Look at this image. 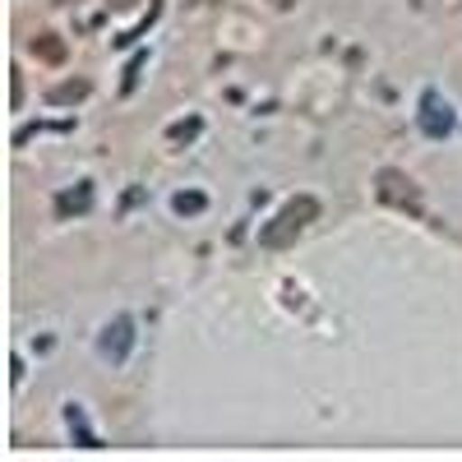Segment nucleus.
I'll use <instances>...</instances> for the list:
<instances>
[{
	"instance_id": "6",
	"label": "nucleus",
	"mask_w": 462,
	"mask_h": 462,
	"mask_svg": "<svg viewBox=\"0 0 462 462\" xmlns=\"http://www.w3.org/2000/svg\"><path fill=\"white\" fill-rule=\"evenodd\" d=\"M32 51L42 56L47 65H60V60H65V42H60L56 32H37V37H32Z\"/></svg>"
},
{
	"instance_id": "2",
	"label": "nucleus",
	"mask_w": 462,
	"mask_h": 462,
	"mask_svg": "<svg viewBox=\"0 0 462 462\" xmlns=\"http://www.w3.org/2000/svg\"><path fill=\"white\" fill-rule=\"evenodd\" d=\"M374 189H379V199H383V204H393V208H411V213L420 208L416 185H411L402 171H379V185H374Z\"/></svg>"
},
{
	"instance_id": "8",
	"label": "nucleus",
	"mask_w": 462,
	"mask_h": 462,
	"mask_svg": "<svg viewBox=\"0 0 462 462\" xmlns=\"http://www.w3.org/2000/svg\"><path fill=\"white\" fill-rule=\"evenodd\" d=\"M171 208L176 213H204V195H195V189H189V195H176Z\"/></svg>"
},
{
	"instance_id": "9",
	"label": "nucleus",
	"mask_w": 462,
	"mask_h": 462,
	"mask_svg": "<svg viewBox=\"0 0 462 462\" xmlns=\"http://www.w3.org/2000/svg\"><path fill=\"white\" fill-rule=\"evenodd\" d=\"M195 134H199V121H176V125L167 130L171 143H185V139H195Z\"/></svg>"
},
{
	"instance_id": "7",
	"label": "nucleus",
	"mask_w": 462,
	"mask_h": 462,
	"mask_svg": "<svg viewBox=\"0 0 462 462\" xmlns=\"http://www.w3.org/2000/svg\"><path fill=\"white\" fill-rule=\"evenodd\" d=\"M88 97V84L84 79H65V84H56L51 93H47V102H56V106H65V102H84Z\"/></svg>"
},
{
	"instance_id": "11",
	"label": "nucleus",
	"mask_w": 462,
	"mask_h": 462,
	"mask_svg": "<svg viewBox=\"0 0 462 462\" xmlns=\"http://www.w3.org/2000/svg\"><path fill=\"white\" fill-rule=\"evenodd\" d=\"M273 5H278V10H291V5H296V0H273Z\"/></svg>"
},
{
	"instance_id": "4",
	"label": "nucleus",
	"mask_w": 462,
	"mask_h": 462,
	"mask_svg": "<svg viewBox=\"0 0 462 462\" xmlns=\"http://www.w3.org/2000/svg\"><path fill=\"white\" fill-rule=\"evenodd\" d=\"M130 319H116V324H106V333H102V352L111 356V361H125V352H130Z\"/></svg>"
},
{
	"instance_id": "5",
	"label": "nucleus",
	"mask_w": 462,
	"mask_h": 462,
	"mask_svg": "<svg viewBox=\"0 0 462 462\" xmlns=\"http://www.w3.org/2000/svg\"><path fill=\"white\" fill-rule=\"evenodd\" d=\"M93 208V185H74V189H60L56 195V213L69 217V213H88Z\"/></svg>"
},
{
	"instance_id": "3",
	"label": "nucleus",
	"mask_w": 462,
	"mask_h": 462,
	"mask_svg": "<svg viewBox=\"0 0 462 462\" xmlns=\"http://www.w3.org/2000/svg\"><path fill=\"white\" fill-rule=\"evenodd\" d=\"M420 130H426L430 139H444V134L453 130V111H448V102H439L435 93L420 97Z\"/></svg>"
},
{
	"instance_id": "1",
	"label": "nucleus",
	"mask_w": 462,
	"mask_h": 462,
	"mask_svg": "<svg viewBox=\"0 0 462 462\" xmlns=\"http://www.w3.org/2000/svg\"><path fill=\"white\" fill-rule=\"evenodd\" d=\"M315 217H319V199L296 195L291 204H282V208H278V217L263 226V236H259V241H263L268 250H282V245H291V241H296V236H300V231L310 226Z\"/></svg>"
},
{
	"instance_id": "12",
	"label": "nucleus",
	"mask_w": 462,
	"mask_h": 462,
	"mask_svg": "<svg viewBox=\"0 0 462 462\" xmlns=\"http://www.w3.org/2000/svg\"><path fill=\"white\" fill-rule=\"evenodd\" d=\"M111 5H116V10H125V5H134V0H111Z\"/></svg>"
},
{
	"instance_id": "10",
	"label": "nucleus",
	"mask_w": 462,
	"mask_h": 462,
	"mask_svg": "<svg viewBox=\"0 0 462 462\" xmlns=\"http://www.w3.org/2000/svg\"><path fill=\"white\" fill-rule=\"evenodd\" d=\"M139 69H143V56H134V60H130V69H125V93L139 84Z\"/></svg>"
}]
</instances>
